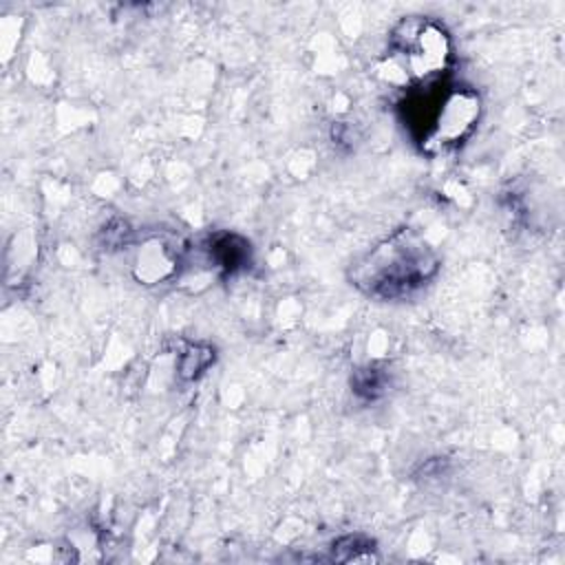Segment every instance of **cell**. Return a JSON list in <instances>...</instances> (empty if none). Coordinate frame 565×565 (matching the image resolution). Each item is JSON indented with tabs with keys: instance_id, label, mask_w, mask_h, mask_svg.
Wrapping results in <instances>:
<instances>
[{
	"instance_id": "cell-1",
	"label": "cell",
	"mask_w": 565,
	"mask_h": 565,
	"mask_svg": "<svg viewBox=\"0 0 565 565\" xmlns=\"http://www.w3.org/2000/svg\"><path fill=\"white\" fill-rule=\"evenodd\" d=\"M437 269L433 252L411 234H395L377 245L353 269V280L373 296H402Z\"/></svg>"
},
{
	"instance_id": "cell-2",
	"label": "cell",
	"mask_w": 565,
	"mask_h": 565,
	"mask_svg": "<svg viewBox=\"0 0 565 565\" xmlns=\"http://www.w3.org/2000/svg\"><path fill=\"white\" fill-rule=\"evenodd\" d=\"M479 113V99L470 90H455L439 102V110L435 113L433 128L428 132V141L437 146L457 143L475 124Z\"/></svg>"
},
{
	"instance_id": "cell-3",
	"label": "cell",
	"mask_w": 565,
	"mask_h": 565,
	"mask_svg": "<svg viewBox=\"0 0 565 565\" xmlns=\"http://www.w3.org/2000/svg\"><path fill=\"white\" fill-rule=\"evenodd\" d=\"M402 53L406 55L408 68L417 77H428L439 73L446 66L448 40L441 29L433 24H419L413 31V38L408 40V44L402 46Z\"/></svg>"
}]
</instances>
